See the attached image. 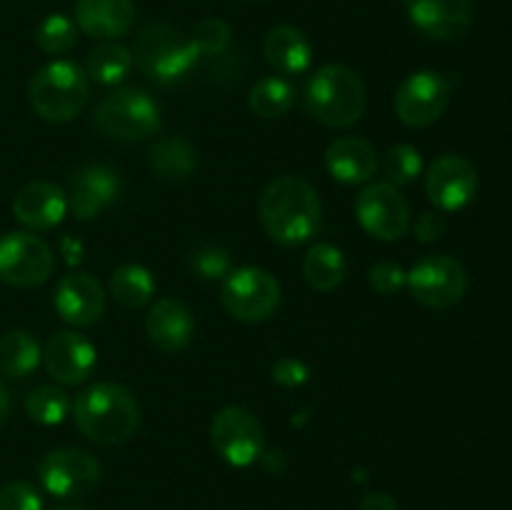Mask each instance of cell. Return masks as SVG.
<instances>
[{
	"instance_id": "cell-16",
	"label": "cell",
	"mask_w": 512,
	"mask_h": 510,
	"mask_svg": "<svg viewBox=\"0 0 512 510\" xmlns=\"http://www.w3.org/2000/svg\"><path fill=\"white\" fill-rule=\"evenodd\" d=\"M45 370L60 385H80L90 378L95 368V345L75 330H60L48 340L43 350Z\"/></svg>"
},
{
	"instance_id": "cell-17",
	"label": "cell",
	"mask_w": 512,
	"mask_h": 510,
	"mask_svg": "<svg viewBox=\"0 0 512 510\" xmlns=\"http://www.w3.org/2000/svg\"><path fill=\"white\" fill-rule=\"evenodd\" d=\"M68 210L78 220H95L120 195V178L108 165H85L70 178Z\"/></svg>"
},
{
	"instance_id": "cell-30",
	"label": "cell",
	"mask_w": 512,
	"mask_h": 510,
	"mask_svg": "<svg viewBox=\"0 0 512 510\" xmlns=\"http://www.w3.org/2000/svg\"><path fill=\"white\" fill-rule=\"evenodd\" d=\"M25 410H28L30 420L40 425H58L73 410V400L65 393L63 388H55V385H38L28 393L25 398Z\"/></svg>"
},
{
	"instance_id": "cell-37",
	"label": "cell",
	"mask_w": 512,
	"mask_h": 510,
	"mask_svg": "<svg viewBox=\"0 0 512 510\" xmlns=\"http://www.w3.org/2000/svg\"><path fill=\"white\" fill-rule=\"evenodd\" d=\"M273 380L283 388H300L310 380V368L298 358H280L273 365Z\"/></svg>"
},
{
	"instance_id": "cell-12",
	"label": "cell",
	"mask_w": 512,
	"mask_h": 510,
	"mask_svg": "<svg viewBox=\"0 0 512 510\" xmlns=\"http://www.w3.org/2000/svg\"><path fill=\"white\" fill-rule=\"evenodd\" d=\"M448 105L450 83L435 70H418L408 75L395 93V113L408 128H428L438 123Z\"/></svg>"
},
{
	"instance_id": "cell-26",
	"label": "cell",
	"mask_w": 512,
	"mask_h": 510,
	"mask_svg": "<svg viewBox=\"0 0 512 510\" xmlns=\"http://www.w3.org/2000/svg\"><path fill=\"white\" fill-rule=\"evenodd\" d=\"M150 163H153V170L163 180H188L190 175L198 168V155H195V148L185 138H163L153 145V155H150Z\"/></svg>"
},
{
	"instance_id": "cell-28",
	"label": "cell",
	"mask_w": 512,
	"mask_h": 510,
	"mask_svg": "<svg viewBox=\"0 0 512 510\" xmlns=\"http://www.w3.org/2000/svg\"><path fill=\"white\" fill-rule=\"evenodd\" d=\"M110 295L118 300L123 308H143L153 300L155 295V280L148 268L143 265H120L113 275H110Z\"/></svg>"
},
{
	"instance_id": "cell-8",
	"label": "cell",
	"mask_w": 512,
	"mask_h": 510,
	"mask_svg": "<svg viewBox=\"0 0 512 510\" xmlns=\"http://www.w3.org/2000/svg\"><path fill=\"white\" fill-rule=\"evenodd\" d=\"M405 288L425 308L448 310L468 293V270L450 255H425L408 270Z\"/></svg>"
},
{
	"instance_id": "cell-41",
	"label": "cell",
	"mask_w": 512,
	"mask_h": 510,
	"mask_svg": "<svg viewBox=\"0 0 512 510\" xmlns=\"http://www.w3.org/2000/svg\"><path fill=\"white\" fill-rule=\"evenodd\" d=\"M8 415H10V390L5 388V383L0 380V428L5 425Z\"/></svg>"
},
{
	"instance_id": "cell-42",
	"label": "cell",
	"mask_w": 512,
	"mask_h": 510,
	"mask_svg": "<svg viewBox=\"0 0 512 510\" xmlns=\"http://www.w3.org/2000/svg\"><path fill=\"white\" fill-rule=\"evenodd\" d=\"M58 510H88V508H75V505H68V508H58Z\"/></svg>"
},
{
	"instance_id": "cell-7",
	"label": "cell",
	"mask_w": 512,
	"mask_h": 510,
	"mask_svg": "<svg viewBox=\"0 0 512 510\" xmlns=\"http://www.w3.org/2000/svg\"><path fill=\"white\" fill-rule=\"evenodd\" d=\"M220 300L235 320L263 323L278 310L280 285L268 270L245 265V268L230 270L220 288Z\"/></svg>"
},
{
	"instance_id": "cell-19",
	"label": "cell",
	"mask_w": 512,
	"mask_h": 510,
	"mask_svg": "<svg viewBox=\"0 0 512 510\" xmlns=\"http://www.w3.org/2000/svg\"><path fill=\"white\" fill-rule=\"evenodd\" d=\"M68 213V195L48 180L23 185L13 198V215L30 230H50Z\"/></svg>"
},
{
	"instance_id": "cell-1",
	"label": "cell",
	"mask_w": 512,
	"mask_h": 510,
	"mask_svg": "<svg viewBox=\"0 0 512 510\" xmlns=\"http://www.w3.org/2000/svg\"><path fill=\"white\" fill-rule=\"evenodd\" d=\"M260 223L275 243L303 245L320 228L318 190L300 175H280L265 185L258 203Z\"/></svg>"
},
{
	"instance_id": "cell-21",
	"label": "cell",
	"mask_w": 512,
	"mask_h": 510,
	"mask_svg": "<svg viewBox=\"0 0 512 510\" xmlns=\"http://www.w3.org/2000/svg\"><path fill=\"white\" fill-rule=\"evenodd\" d=\"M193 313L188 305L175 298H163L150 308L145 318L148 340L163 353H178L193 340Z\"/></svg>"
},
{
	"instance_id": "cell-33",
	"label": "cell",
	"mask_w": 512,
	"mask_h": 510,
	"mask_svg": "<svg viewBox=\"0 0 512 510\" xmlns=\"http://www.w3.org/2000/svg\"><path fill=\"white\" fill-rule=\"evenodd\" d=\"M190 40L200 55H223L230 48L233 30L223 18H203L190 33Z\"/></svg>"
},
{
	"instance_id": "cell-29",
	"label": "cell",
	"mask_w": 512,
	"mask_h": 510,
	"mask_svg": "<svg viewBox=\"0 0 512 510\" xmlns=\"http://www.w3.org/2000/svg\"><path fill=\"white\" fill-rule=\"evenodd\" d=\"M295 103V88L290 80L278 78V75H268V78H260L253 85L248 95V105L253 108L255 115L260 118H280V115L288 113Z\"/></svg>"
},
{
	"instance_id": "cell-11",
	"label": "cell",
	"mask_w": 512,
	"mask_h": 510,
	"mask_svg": "<svg viewBox=\"0 0 512 510\" xmlns=\"http://www.w3.org/2000/svg\"><path fill=\"white\" fill-rule=\"evenodd\" d=\"M38 475L43 488L55 498H80L98 488L103 470L88 450L58 448L40 460Z\"/></svg>"
},
{
	"instance_id": "cell-36",
	"label": "cell",
	"mask_w": 512,
	"mask_h": 510,
	"mask_svg": "<svg viewBox=\"0 0 512 510\" xmlns=\"http://www.w3.org/2000/svg\"><path fill=\"white\" fill-rule=\"evenodd\" d=\"M370 288L380 295H393L398 290L405 288L408 283V270L400 268L398 263H390V260H383V263H375L370 268Z\"/></svg>"
},
{
	"instance_id": "cell-25",
	"label": "cell",
	"mask_w": 512,
	"mask_h": 510,
	"mask_svg": "<svg viewBox=\"0 0 512 510\" xmlns=\"http://www.w3.org/2000/svg\"><path fill=\"white\" fill-rule=\"evenodd\" d=\"M348 265H345L340 248L330 243H315L303 258V278L313 290L328 293L345 280Z\"/></svg>"
},
{
	"instance_id": "cell-34",
	"label": "cell",
	"mask_w": 512,
	"mask_h": 510,
	"mask_svg": "<svg viewBox=\"0 0 512 510\" xmlns=\"http://www.w3.org/2000/svg\"><path fill=\"white\" fill-rule=\"evenodd\" d=\"M193 270L198 273V278L203 280H225L233 270V260L230 253L220 245H208V248H200L198 253H193Z\"/></svg>"
},
{
	"instance_id": "cell-6",
	"label": "cell",
	"mask_w": 512,
	"mask_h": 510,
	"mask_svg": "<svg viewBox=\"0 0 512 510\" xmlns=\"http://www.w3.org/2000/svg\"><path fill=\"white\" fill-rule=\"evenodd\" d=\"M100 135L118 143L145 140L160 130V108L145 90L123 88L105 95L93 115Z\"/></svg>"
},
{
	"instance_id": "cell-40",
	"label": "cell",
	"mask_w": 512,
	"mask_h": 510,
	"mask_svg": "<svg viewBox=\"0 0 512 510\" xmlns=\"http://www.w3.org/2000/svg\"><path fill=\"white\" fill-rule=\"evenodd\" d=\"M60 255H65L68 265H78L83 260V243L75 238H63L60 240Z\"/></svg>"
},
{
	"instance_id": "cell-15",
	"label": "cell",
	"mask_w": 512,
	"mask_h": 510,
	"mask_svg": "<svg viewBox=\"0 0 512 510\" xmlns=\"http://www.w3.org/2000/svg\"><path fill=\"white\" fill-rule=\"evenodd\" d=\"M415 28L433 40H455L475 20L473 0H400Z\"/></svg>"
},
{
	"instance_id": "cell-3",
	"label": "cell",
	"mask_w": 512,
	"mask_h": 510,
	"mask_svg": "<svg viewBox=\"0 0 512 510\" xmlns=\"http://www.w3.org/2000/svg\"><path fill=\"white\" fill-rule=\"evenodd\" d=\"M365 85L353 68L328 63L315 70L305 85V105L318 123L328 128H350L365 113Z\"/></svg>"
},
{
	"instance_id": "cell-43",
	"label": "cell",
	"mask_w": 512,
	"mask_h": 510,
	"mask_svg": "<svg viewBox=\"0 0 512 510\" xmlns=\"http://www.w3.org/2000/svg\"><path fill=\"white\" fill-rule=\"evenodd\" d=\"M255 3H263V0H255Z\"/></svg>"
},
{
	"instance_id": "cell-20",
	"label": "cell",
	"mask_w": 512,
	"mask_h": 510,
	"mask_svg": "<svg viewBox=\"0 0 512 510\" xmlns=\"http://www.w3.org/2000/svg\"><path fill=\"white\" fill-rule=\"evenodd\" d=\"M75 25L95 40H115L135 25L133 0H78Z\"/></svg>"
},
{
	"instance_id": "cell-31",
	"label": "cell",
	"mask_w": 512,
	"mask_h": 510,
	"mask_svg": "<svg viewBox=\"0 0 512 510\" xmlns=\"http://www.w3.org/2000/svg\"><path fill=\"white\" fill-rule=\"evenodd\" d=\"M35 43L43 53L63 55L78 45V25L73 18L63 13H53L35 30Z\"/></svg>"
},
{
	"instance_id": "cell-2",
	"label": "cell",
	"mask_w": 512,
	"mask_h": 510,
	"mask_svg": "<svg viewBox=\"0 0 512 510\" xmlns=\"http://www.w3.org/2000/svg\"><path fill=\"white\" fill-rule=\"evenodd\" d=\"M73 418L80 433L100 445L125 443L140 423V405L123 383H95L73 403Z\"/></svg>"
},
{
	"instance_id": "cell-24",
	"label": "cell",
	"mask_w": 512,
	"mask_h": 510,
	"mask_svg": "<svg viewBox=\"0 0 512 510\" xmlns=\"http://www.w3.org/2000/svg\"><path fill=\"white\" fill-rule=\"evenodd\" d=\"M43 350L28 330H8L0 335V375L5 378H28L40 365Z\"/></svg>"
},
{
	"instance_id": "cell-39",
	"label": "cell",
	"mask_w": 512,
	"mask_h": 510,
	"mask_svg": "<svg viewBox=\"0 0 512 510\" xmlns=\"http://www.w3.org/2000/svg\"><path fill=\"white\" fill-rule=\"evenodd\" d=\"M360 510H398V503L388 493H368L360 500Z\"/></svg>"
},
{
	"instance_id": "cell-35",
	"label": "cell",
	"mask_w": 512,
	"mask_h": 510,
	"mask_svg": "<svg viewBox=\"0 0 512 510\" xmlns=\"http://www.w3.org/2000/svg\"><path fill=\"white\" fill-rule=\"evenodd\" d=\"M0 510H43L40 493L25 480H13L0 488Z\"/></svg>"
},
{
	"instance_id": "cell-4",
	"label": "cell",
	"mask_w": 512,
	"mask_h": 510,
	"mask_svg": "<svg viewBox=\"0 0 512 510\" xmlns=\"http://www.w3.org/2000/svg\"><path fill=\"white\" fill-rule=\"evenodd\" d=\"M133 63L140 73L153 83H180L198 65L200 53L195 50L190 35L170 23H150L135 38Z\"/></svg>"
},
{
	"instance_id": "cell-18",
	"label": "cell",
	"mask_w": 512,
	"mask_h": 510,
	"mask_svg": "<svg viewBox=\"0 0 512 510\" xmlns=\"http://www.w3.org/2000/svg\"><path fill=\"white\" fill-rule=\"evenodd\" d=\"M55 310L75 328L95 325L105 313V290L93 275L70 273L55 288Z\"/></svg>"
},
{
	"instance_id": "cell-27",
	"label": "cell",
	"mask_w": 512,
	"mask_h": 510,
	"mask_svg": "<svg viewBox=\"0 0 512 510\" xmlns=\"http://www.w3.org/2000/svg\"><path fill=\"white\" fill-rule=\"evenodd\" d=\"M133 65V53L125 45L115 43V40H105V43L95 45L88 53L85 73L100 85H118L128 78Z\"/></svg>"
},
{
	"instance_id": "cell-10",
	"label": "cell",
	"mask_w": 512,
	"mask_h": 510,
	"mask_svg": "<svg viewBox=\"0 0 512 510\" xmlns=\"http://www.w3.org/2000/svg\"><path fill=\"white\" fill-rule=\"evenodd\" d=\"M55 270V253L43 238L15 230L0 238V280L13 288L43 285Z\"/></svg>"
},
{
	"instance_id": "cell-22",
	"label": "cell",
	"mask_w": 512,
	"mask_h": 510,
	"mask_svg": "<svg viewBox=\"0 0 512 510\" xmlns=\"http://www.w3.org/2000/svg\"><path fill=\"white\" fill-rule=\"evenodd\" d=\"M378 153L365 138L345 135L333 140L325 150V168L335 180L345 185L368 183L378 170Z\"/></svg>"
},
{
	"instance_id": "cell-13",
	"label": "cell",
	"mask_w": 512,
	"mask_h": 510,
	"mask_svg": "<svg viewBox=\"0 0 512 510\" xmlns=\"http://www.w3.org/2000/svg\"><path fill=\"white\" fill-rule=\"evenodd\" d=\"M355 215L373 238L395 243L410 230V205L405 195L390 183H370L355 200Z\"/></svg>"
},
{
	"instance_id": "cell-23",
	"label": "cell",
	"mask_w": 512,
	"mask_h": 510,
	"mask_svg": "<svg viewBox=\"0 0 512 510\" xmlns=\"http://www.w3.org/2000/svg\"><path fill=\"white\" fill-rule=\"evenodd\" d=\"M265 60L283 75L305 73L313 63V45L303 30L293 25H275L265 35Z\"/></svg>"
},
{
	"instance_id": "cell-5",
	"label": "cell",
	"mask_w": 512,
	"mask_h": 510,
	"mask_svg": "<svg viewBox=\"0 0 512 510\" xmlns=\"http://www.w3.org/2000/svg\"><path fill=\"white\" fill-rule=\"evenodd\" d=\"M90 98V78L73 60H53L33 75L28 100L35 115L48 123H68L78 118Z\"/></svg>"
},
{
	"instance_id": "cell-14",
	"label": "cell",
	"mask_w": 512,
	"mask_h": 510,
	"mask_svg": "<svg viewBox=\"0 0 512 510\" xmlns=\"http://www.w3.org/2000/svg\"><path fill=\"white\" fill-rule=\"evenodd\" d=\"M425 193L443 213H455L473 203L478 193V170L460 155H443L425 175Z\"/></svg>"
},
{
	"instance_id": "cell-38",
	"label": "cell",
	"mask_w": 512,
	"mask_h": 510,
	"mask_svg": "<svg viewBox=\"0 0 512 510\" xmlns=\"http://www.w3.org/2000/svg\"><path fill=\"white\" fill-rule=\"evenodd\" d=\"M445 228H448V220H445V215L423 213L418 218V223H415V235H418L420 243H433V240H438L440 235L445 233Z\"/></svg>"
},
{
	"instance_id": "cell-32",
	"label": "cell",
	"mask_w": 512,
	"mask_h": 510,
	"mask_svg": "<svg viewBox=\"0 0 512 510\" xmlns=\"http://www.w3.org/2000/svg\"><path fill=\"white\" fill-rule=\"evenodd\" d=\"M383 170L388 183L395 185V188H403V185L415 183V178L423 173V158H420V150L413 148V145H393V148L385 153Z\"/></svg>"
},
{
	"instance_id": "cell-9",
	"label": "cell",
	"mask_w": 512,
	"mask_h": 510,
	"mask_svg": "<svg viewBox=\"0 0 512 510\" xmlns=\"http://www.w3.org/2000/svg\"><path fill=\"white\" fill-rule=\"evenodd\" d=\"M210 443L225 463L235 465V468H248L255 460L263 458V425L248 408L228 405L213 418Z\"/></svg>"
}]
</instances>
